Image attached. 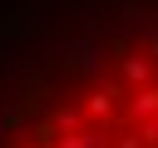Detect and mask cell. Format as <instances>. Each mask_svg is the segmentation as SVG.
<instances>
[{"label":"cell","mask_w":158,"mask_h":148,"mask_svg":"<svg viewBox=\"0 0 158 148\" xmlns=\"http://www.w3.org/2000/svg\"><path fill=\"white\" fill-rule=\"evenodd\" d=\"M59 133L20 148H158V59H123L118 79L94 84L79 104L59 109Z\"/></svg>","instance_id":"6da1fadb"}]
</instances>
